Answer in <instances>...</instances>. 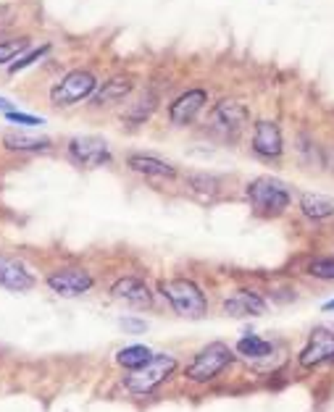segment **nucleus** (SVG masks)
I'll list each match as a JSON object with an SVG mask.
<instances>
[{
    "mask_svg": "<svg viewBox=\"0 0 334 412\" xmlns=\"http://www.w3.org/2000/svg\"><path fill=\"white\" fill-rule=\"evenodd\" d=\"M122 326H127V328H134V331H142V328H145V323H134V321H122Z\"/></svg>",
    "mask_w": 334,
    "mask_h": 412,
    "instance_id": "nucleus-28",
    "label": "nucleus"
},
{
    "mask_svg": "<svg viewBox=\"0 0 334 412\" xmlns=\"http://www.w3.org/2000/svg\"><path fill=\"white\" fill-rule=\"evenodd\" d=\"M187 179H190L195 192H208V194H213L216 187H219V179H213V176H208V173H190Z\"/></svg>",
    "mask_w": 334,
    "mask_h": 412,
    "instance_id": "nucleus-24",
    "label": "nucleus"
},
{
    "mask_svg": "<svg viewBox=\"0 0 334 412\" xmlns=\"http://www.w3.org/2000/svg\"><path fill=\"white\" fill-rule=\"evenodd\" d=\"M0 111H3V113L13 111V102H11L8 98H0Z\"/></svg>",
    "mask_w": 334,
    "mask_h": 412,
    "instance_id": "nucleus-27",
    "label": "nucleus"
},
{
    "mask_svg": "<svg viewBox=\"0 0 334 412\" xmlns=\"http://www.w3.org/2000/svg\"><path fill=\"white\" fill-rule=\"evenodd\" d=\"M253 150L261 158H279L284 150L282 131L274 121H258L253 131Z\"/></svg>",
    "mask_w": 334,
    "mask_h": 412,
    "instance_id": "nucleus-11",
    "label": "nucleus"
},
{
    "mask_svg": "<svg viewBox=\"0 0 334 412\" xmlns=\"http://www.w3.org/2000/svg\"><path fill=\"white\" fill-rule=\"evenodd\" d=\"M174 371H176V360H174L172 354H153L150 362H145L142 368L132 371L124 378V386L132 394H150L153 389H158Z\"/></svg>",
    "mask_w": 334,
    "mask_h": 412,
    "instance_id": "nucleus-3",
    "label": "nucleus"
},
{
    "mask_svg": "<svg viewBox=\"0 0 334 412\" xmlns=\"http://www.w3.org/2000/svg\"><path fill=\"white\" fill-rule=\"evenodd\" d=\"M98 87V81L92 77L90 71H69L58 84H53L51 90V100L53 105H74V102L90 98L92 92Z\"/></svg>",
    "mask_w": 334,
    "mask_h": 412,
    "instance_id": "nucleus-5",
    "label": "nucleus"
},
{
    "mask_svg": "<svg viewBox=\"0 0 334 412\" xmlns=\"http://www.w3.org/2000/svg\"><path fill=\"white\" fill-rule=\"evenodd\" d=\"M224 312L232 318H248V315H264L266 302L253 292H237L229 300H224Z\"/></svg>",
    "mask_w": 334,
    "mask_h": 412,
    "instance_id": "nucleus-13",
    "label": "nucleus"
},
{
    "mask_svg": "<svg viewBox=\"0 0 334 412\" xmlns=\"http://www.w3.org/2000/svg\"><path fill=\"white\" fill-rule=\"evenodd\" d=\"M300 211L314 221H324V218L334 215V200L326 194H319V192H305L300 197Z\"/></svg>",
    "mask_w": 334,
    "mask_h": 412,
    "instance_id": "nucleus-17",
    "label": "nucleus"
},
{
    "mask_svg": "<svg viewBox=\"0 0 334 412\" xmlns=\"http://www.w3.org/2000/svg\"><path fill=\"white\" fill-rule=\"evenodd\" d=\"M48 51H51V45H42V48H37V51H32L30 55H24V58L13 60V63H11V66H8V71H11V74H19V71H24V69H27V66H32L34 60H40L42 55H45V53H48Z\"/></svg>",
    "mask_w": 334,
    "mask_h": 412,
    "instance_id": "nucleus-25",
    "label": "nucleus"
},
{
    "mask_svg": "<svg viewBox=\"0 0 334 412\" xmlns=\"http://www.w3.org/2000/svg\"><path fill=\"white\" fill-rule=\"evenodd\" d=\"M321 310H324V312H332V310H334V300L326 302V305H324V307H321Z\"/></svg>",
    "mask_w": 334,
    "mask_h": 412,
    "instance_id": "nucleus-29",
    "label": "nucleus"
},
{
    "mask_svg": "<svg viewBox=\"0 0 334 412\" xmlns=\"http://www.w3.org/2000/svg\"><path fill=\"white\" fill-rule=\"evenodd\" d=\"M127 163H129L132 171L142 173V176H158V179H174V176H176L174 166L158 161V158H153V155H129Z\"/></svg>",
    "mask_w": 334,
    "mask_h": 412,
    "instance_id": "nucleus-15",
    "label": "nucleus"
},
{
    "mask_svg": "<svg viewBox=\"0 0 334 412\" xmlns=\"http://www.w3.org/2000/svg\"><path fill=\"white\" fill-rule=\"evenodd\" d=\"M308 273L314 279H324V281H334V258H316L308 263Z\"/></svg>",
    "mask_w": 334,
    "mask_h": 412,
    "instance_id": "nucleus-21",
    "label": "nucleus"
},
{
    "mask_svg": "<svg viewBox=\"0 0 334 412\" xmlns=\"http://www.w3.org/2000/svg\"><path fill=\"white\" fill-rule=\"evenodd\" d=\"M232 362V350L224 342H211L195 354V360L187 365V378L193 383H208Z\"/></svg>",
    "mask_w": 334,
    "mask_h": 412,
    "instance_id": "nucleus-4",
    "label": "nucleus"
},
{
    "mask_svg": "<svg viewBox=\"0 0 334 412\" xmlns=\"http://www.w3.org/2000/svg\"><path fill=\"white\" fill-rule=\"evenodd\" d=\"M161 294L169 300L174 310L179 312L182 318H203L205 310H208V302H205V294L200 292V286L190 279H169V281H161Z\"/></svg>",
    "mask_w": 334,
    "mask_h": 412,
    "instance_id": "nucleus-2",
    "label": "nucleus"
},
{
    "mask_svg": "<svg viewBox=\"0 0 334 412\" xmlns=\"http://www.w3.org/2000/svg\"><path fill=\"white\" fill-rule=\"evenodd\" d=\"M132 79L129 77H113V79L103 81V87L98 90V95L92 98L95 105H111V102L124 100L129 92H132Z\"/></svg>",
    "mask_w": 334,
    "mask_h": 412,
    "instance_id": "nucleus-16",
    "label": "nucleus"
},
{
    "mask_svg": "<svg viewBox=\"0 0 334 412\" xmlns=\"http://www.w3.org/2000/svg\"><path fill=\"white\" fill-rule=\"evenodd\" d=\"M150 360H153V352L145 344L124 347V350H119V354H116V362H119L122 368H127V371H137V368H142L145 362H150Z\"/></svg>",
    "mask_w": 334,
    "mask_h": 412,
    "instance_id": "nucleus-19",
    "label": "nucleus"
},
{
    "mask_svg": "<svg viewBox=\"0 0 334 412\" xmlns=\"http://www.w3.org/2000/svg\"><path fill=\"white\" fill-rule=\"evenodd\" d=\"M111 294L116 300L132 305L137 310H148L153 307V292L148 289V284L140 281V279H132V276H124L111 286Z\"/></svg>",
    "mask_w": 334,
    "mask_h": 412,
    "instance_id": "nucleus-10",
    "label": "nucleus"
},
{
    "mask_svg": "<svg viewBox=\"0 0 334 412\" xmlns=\"http://www.w3.org/2000/svg\"><path fill=\"white\" fill-rule=\"evenodd\" d=\"M326 362H334V331L316 328L308 347L300 352V365L303 368H319Z\"/></svg>",
    "mask_w": 334,
    "mask_h": 412,
    "instance_id": "nucleus-8",
    "label": "nucleus"
},
{
    "mask_svg": "<svg viewBox=\"0 0 334 412\" xmlns=\"http://www.w3.org/2000/svg\"><path fill=\"white\" fill-rule=\"evenodd\" d=\"M6 119H8L11 124H21V126H40V124H45V119H37V116L19 113V111H8L6 113Z\"/></svg>",
    "mask_w": 334,
    "mask_h": 412,
    "instance_id": "nucleus-26",
    "label": "nucleus"
},
{
    "mask_svg": "<svg viewBox=\"0 0 334 412\" xmlns=\"http://www.w3.org/2000/svg\"><path fill=\"white\" fill-rule=\"evenodd\" d=\"M3 145H6V150H13V152H40L51 147V140H45V137H30L24 131H6L3 134Z\"/></svg>",
    "mask_w": 334,
    "mask_h": 412,
    "instance_id": "nucleus-18",
    "label": "nucleus"
},
{
    "mask_svg": "<svg viewBox=\"0 0 334 412\" xmlns=\"http://www.w3.org/2000/svg\"><path fill=\"white\" fill-rule=\"evenodd\" d=\"M245 197L258 215H282L290 208V190L287 184L274 176H258L245 187Z\"/></svg>",
    "mask_w": 334,
    "mask_h": 412,
    "instance_id": "nucleus-1",
    "label": "nucleus"
},
{
    "mask_svg": "<svg viewBox=\"0 0 334 412\" xmlns=\"http://www.w3.org/2000/svg\"><path fill=\"white\" fill-rule=\"evenodd\" d=\"M237 352L243 354L245 360H261V357L271 354V344L261 339V336H243L237 342Z\"/></svg>",
    "mask_w": 334,
    "mask_h": 412,
    "instance_id": "nucleus-20",
    "label": "nucleus"
},
{
    "mask_svg": "<svg viewBox=\"0 0 334 412\" xmlns=\"http://www.w3.org/2000/svg\"><path fill=\"white\" fill-rule=\"evenodd\" d=\"M205 100H208V92L205 90H187L184 95H179V98L172 102V108H169L172 124H176V126L190 124V121L203 111Z\"/></svg>",
    "mask_w": 334,
    "mask_h": 412,
    "instance_id": "nucleus-12",
    "label": "nucleus"
},
{
    "mask_svg": "<svg viewBox=\"0 0 334 412\" xmlns=\"http://www.w3.org/2000/svg\"><path fill=\"white\" fill-rule=\"evenodd\" d=\"M69 158L77 166L98 168V166L111 163V147H108V142L103 140V137L84 134V137H74L69 142Z\"/></svg>",
    "mask_w": 334,
    "mask_h": 412,
    "instance_id": "nucleus-6",
    "label": "nucleus"
},
{
    "mask_svg": "<svg viewBox=\"0 0 334 412\" xmlns=\"http://www.w3.org/2000/svg\"><path fill=\"white\" fill-rule=\"evenodd\" d=\"M92 284L95 281L84 268H58L48 276V286L58 297H79V294L90 292Z\"/></svg>",
    "mask_w": 334,
    "mask_h": 412,
    "instance_id": "nucleus-7",
    "label": "nucleus"
},
{
    "mask_svg": "<svg viewBox=\"0 0 334 412\" xmlns=\"http://www.w3.org/2000/svg\"><path fill=\"white\" fill-rule=\"evenodd\" d=\"M153 108H155V98H153L150 92H148V95H142L140 102L134 105L132 111H127V119L134 121V124H142V121H145L153 113Z\"/></svg>",
    "mask_w": 334,
    "mask_h": 412,
    "instance_id": "nucleus-22",
    "label": "nucleus"
},
{
    "mask_svg": "<svg viewBox=\"0 0 334 412\" xmlns=\"http://www.w3.org/2000/svg\"><path fill=\"white\" fill-rule=\"evenodd\" d=\"M27 48H30V40H27V37H19V40H13V42H0V66L13 60L21 51H27Z\"/></svg>",
    "mask_w": 334,
    "mask_h": 412,
    "instance_id": "nucleus-23",
    "label": "nucleus"
},
{
    "mask_svg": "<svg viewBox=\"0 0 334 412\" xmlns=\"http://www.w3.org/2000/svg\"><path fill=\"white\" fill-rule=\"evenodd\" d=\"M34 276L27 271V265L16 258L0 255V286L8 292H30L34 286Z\"/></svg>",
    "mask_w": 334,
    "mask_h": 412,
    "instance_id": "nucleus-9",
    "label": "nucleus"
},
{
    "mask_svg": "<svg viewBox=\"0 0 334 412\" xmlns=\"http://www.w3.org/2000/svg\"><path fill=\"white\" fill-rule=\"evenodd\" d=\"M213 119L219 121L221 126H226V129H240V126L248 124L250 111L245 108L243 102H237V100H221L216 108H213Z\"/></svg>",
    "mask_w": 334,
    "mask_h": 412,
    "instance_id": "nucleus-14",
    "label": "nucleus"
}]
</instances>
